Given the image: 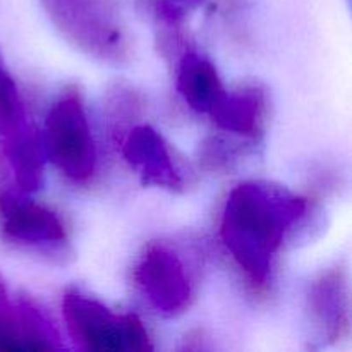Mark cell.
<instances>
[{"instance_id":"6da1fadb","label":"cell","mask_w":352,"mask_h":352,"mask_svg":"<svg viewBox=\"0 0 352 352\" xmlns=\"http://www.w3.org/2000/svg\"><path fill=\"white\" fill-rule=\"evenodd\" d=\"M305 212V198L268 181L241 182L227 196L220 236L254 285L267 284L285 234Z\"/></svg>"},{"instance_id":"30bf717a","label":"cell","mask_w":352,"mask_h":352,"mask_svg":"<svg viewBox=\"0 0 352 352\" xmlns=\"http://www.w3.org/2000/svg\"><path fill=\"white\" fill-rule=\"evenodd\" d=\"M177 89L184 102L199 113H210L226 95L215 65L196 50H186L179 60Z\"/></svg>"},{"instance_id":"3957f363","label":"cell","mask_w":352,"mask_h":352,"mask_svg":"<svg viewBox=\"0 0 352 352\" xmlns=\"http://www.w3.org/2000/svg\"><path fill=\"white\" fill-rule=\"evenodd\" d=\"M62 313L72 339L86 351H151L150 337L136 315H116L88 296L72 292L62 301Z\"/></svg>"},{"instance_id":"8992f818","label":"cell","mask_w":352,"mask_h":352,"mask_svg":"<svg viewBox=\"0 0 352 352\" xmlns=\"http://www.w3.org/2000/svg\"><path fill=\"white\" fill-rule=\"evenodd\" d=\"M150 305L165 316H177L189 306L191 285L181 258L170 250L151 246L134 274Z\"/></svg>"},{"instance_id":"52a82bcc","label":"cell","mask_w":352,"mask_h":352,"mask_svg":"<svg viewBox=\"0 0 352 352\" xmlns=\"http://www.w3.org/2000/svg\"><path fill=\"white\" fill-rule=\"evenodd\" d=\"M124 157L140 172L146 184L167 189H181L182 177L172 158L168 144L151 126L133 127L124 140Z\"/></svg>"},{"instance_id":"8fae6325","label":"cell","mask_w":352,"mask_h":352,"mask_svg":"<svg viewBox=\"0 0 352 352\" xmlns=\"http://www.w3.org/2000/svg\"><path fill=\"white\" fill-rule=\"evenodd\" d=\"M263 95L258 89L227 93L210 112L220 129L241 136H256L261 131Z\"/></svg>"},{"instance_id":"ba28073f","label":"cell","mask_w":352,"mask_h":352,"mask_svg":"<svg viewBox=\"0 0 352 352\" xmlns=\"http://www.w3.org/2000/svg\"><path fill=\"white\" fill-rule=\"evenodd\" d=\"M2 229L10 241L33 246L65 243V229L47 206L30 201L2 199Z\"/></svg>"},{"instance_id":"5b68a950","label":"cell","mask_w":352,"mask_h":352,"mask_svg":"<svg viewBox=\"0 0 352 352\" xmlns=\"http://www.w3.org/2000/svg\"><path fill=\"white\" fill-rule=\"evenodd\" d=\"M0 143L16 184L31 192L43 182V146L28 120L26 109L12 76L0 65Z\"/></svg>"},{"instance_id":"7c38bea8","label":"cell","mask_w":352,"mask_h":352,"mask_svg":"<svg viewBox=\"0 0 352 352\" xmlns=\"http://www.w3.org/2000/svg\"><path fill=\"white\" fill-rule=\"evenodd\" d=\"M55 342L38 316L28 309H0V352H47Z\"/></svg>"},{"instance_id":"277c9868","label":"cell","mask_w":352,"mask_h":352,"mask_svg":"<svg viewBox=\"0 0 352 352\" xmlns=\"http://www.w3.org/2000/svg\"><path fill=\"white\" fill-rule=\"evenodd\" d=\"M43 143L52 164L65 177L85 182L95 174L96 148L79 93H65L48 110Z\"/></svg>"},{"instance_id":"7a4b0ae2","label":"cell","mask_w":352,"mask_h":352,"mask_svg":"<svg viewBox=\"0 0 352 352\" xmlns=\"http://www.w3.org/2000/svg\"><path fill=\"white\" fill-rule=\"evenodd\" d=\"M40 3L74 47L112 64L129 58V33L116 0H40Z\"/></svg>"},{"instance_id":"9c48e42d","label":"cell","mask_w":352,"mask_h":352,"mask_svg":"<svg viewBox=\"0 0 352 352\" xmlns=\"http://www.w3.org/2000/svg\"><path fill=\"white\" fill-rule=\"evenodd\" d=\"M349 292L347 278L340 268L325 272L316 278L309 292V308L323 336L337 340L349 329Z\"/></svg>"}]
</instances>
